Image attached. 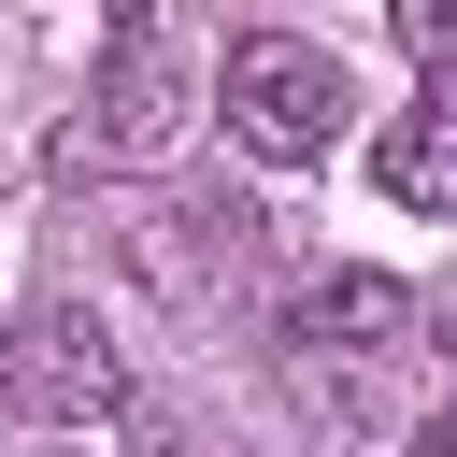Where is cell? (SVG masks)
Returning a JSON list of instances; mask_svg holds the SVG:
<instances>
[{"label": "cell", "instance_id": "3", "mask_svg": "<svg viewBox=\"0 0 457 457\" xmlns=\"http://www.w3.org/2000/svg\"><path fill=\"white\" fill-rule=\"evenodd\" d=\"M14 400H29L43 428H114V414H129V343H114L86 300H43V314L14 328Z\"/></svg>", "mask_w": 457, "mask_h": 457}, {"label": "cell", "instance_id": "8", "mask_svg": "<svg viewBox=\"0 0 457 457\" xmlns=\"http://www.w3.org/2000/svg\"><path fill=\"white\" fill-rule=\"evenodd\" d=\"M0 386H14V343H0Z\"/></svg>", "mask_w": 457, "mask_h": 457}, {"label": "cell", "instance_id": "1", "mask_svg": "<svg viewBox=\"0 0 457 457\" xmlns=\"http://www.w3.org/2000/svg\"><path fill=\"white\" fill-rule=\"evenodd\" d=\"M200 114H214V57H200V29L129 14L114 57H100V100L57 129V171H71V186H86V171H157V157H186Z\"/></svg>", "mask_w": 457, "mask_h": 457}, {"label": "cell", "instance_id": "7", "mask_svg": "<svg viewBox=\"0 0 457 457\" xmlns=\"http://www.w3.org/2000/svg\"><path fill=\"white\" fill-rule=\"evenodd\" d=\"M428 457H457V400H443V414H428Z\"/></svg>", "mask_w": 457, "mask_h": 457}, {"label": "cell", "instance_id": "6", "mask_svg": "<svg viewBox=\"0 0 457 457\" xmlns=\"http://www.w3.org/2000/svg\"><path fill=\"white\" fill-rule=\"evenodd\" d=\"M400 43L428 57V86L457 100V0H400Z\"/></svg>", "mask_w": 457, "mask_h": 457}, {"label": "cell", "instance_id": "5", "mask_svg": "<svg viewBox=\"0 0 457 457\" xmlns=\"http://www.w3.org/2000/svg\"><path fill=\"white\" fill-rule=\"evenodd\" d=\"M371 186H386L400 214H457V100H443V86L371 129Z\"/></svg>", "mask_w": 457, "mask_h": 457}, {"label": "cell", "instance_id": "2", "mask_svg": "<svg viewBox=\"0 0 457 457\" xmlns=\"http://www.w3.org/2000/svg\"><path fill=\"white\" fill-rule=\"evenodd\" d=\"M214 114H228V143H243V157L314 171V157L343 143L357 86H343V57H328V43H300V29H243V43L214 57Z\"/></svg>", "mask_w": 457, "mask_h": 457}, {"label": "cell", "instance_id": "4", "mask_svg": "<svg viewBox=\"0 0 457 457\" xmlns=\"http://www.w3.org/2000/svg\"><path fill=\"white\" fill-rule=\"evenodd\" d=\"M286 328L300 343H343V357H386V343H414V286L400 271H314Z\"/></svg>", "mask_w": 457, "mask_h": 457}]
</instances>
